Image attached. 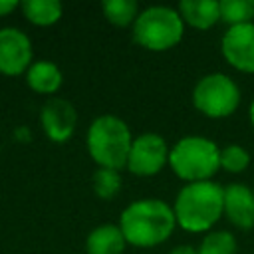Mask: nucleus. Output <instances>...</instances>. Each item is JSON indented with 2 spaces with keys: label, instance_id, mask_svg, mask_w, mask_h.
<instances>
[{
  "label": "nucleus",
  "instance_id": "20",
  "mask_svg": "<svg viewBox=\"0 0 254 254\" xmlns=\"http://www.w3.org/2000/svg\"><path fill=\"white\" fill-rule=\"evenodd\" d=\"M248 167H250V153L246 147L238 143L220 147V169H224L226 173L238 175V173H244Z\"/></svg>",
  "mask_w": 254,
  "mask_h": 254
},
{
  "label": "nucleus",
  "instance_id": "1",
  "mask_svg": "<svg viewBox=\"0 0 254 254\" xmlns=\"http://www.w3.org/2000/svg\"><path fill=\"white\" fill-rule=\"evenodd\" d=\"M119 228L129 246L155 248L177 228L173 204L161 198H137L121 210Z\"/></svg>",
  "mask_w": 254,
  "mask_h": 254
},
{
  "label": "nucleus",
  "instance_id": "2",
  "mask_svg": "<svg viewBox=\"0 0 254 254\" xmlns=\"http://www.w3.org/2000/svg\"><path fill=\"white\" fill-rule=\"evenodd\" d=\"M173 212L185 232L206 234L224 216V187L214 181L189 183L177 192Z\"/></svg>",
  "mask_w": 254,
  "mask_h": 254
},
{
  "label": "nucleus",
  "instance_id": "14",
  "mask_svg": "<svg viewBox=\"0 0 254 254\" xmlns=\"http://www.w3.org/2000/svg\"><path fill=\"white\" fill-rule=\"evenodd\" d=\"M127 240L119 224L103 222L91 228L85 238V254H123Z\"/></svg>",
  "mask_w": 254,
  "mask_h": 254
},
{
  "label": "nucleus",
  "instance_id": "23",
  "mask_svg": "<svg viewBox=\"0 0 254 254\" xmlns=\"http://www.w3.org/2000/svg\"><path fill=\"white\" fill-rule=\"evenodd\" d=\"M248 119H250V123H252V127H254V99H252L250 105H248Z\"/></svg>",
  "mask_w": 254,
  "mask_h": 254
},
{
  "label": "nucleus",
  "instance_id": "8",
  "mask_svg": "<svg viewBox=\"0 0 254 254\" xmlns=\"http://www.w3.org/2000/svg\"><path fill=\"white\" fill-rule=\"evenodd\" d=\"M34 64V46L30 36L16 28H0V73L8 77L24 75Z\"/></svg>",
  "mask_w": 254,
  "mask_h": 254
},
{
  "label": "nucleus",
  "instance_id": "13",
  "mask_svg": "<svg viewBox=\"0 0 254 254\" xmlns=\"http://www.w3.org/2000/svg\"><path fill=\"white\" fill-rule=\"evenodd\" d=\"M177 10L185 22L194 30H210L220 22V2L216 0H181Z\"/></svg>",
  "mask_w": 254,
  "mask_h": 254
},
{
  "label": "nucleus",
  "instance_id": "12",
  "mask_svg": "<svg viewBox=\"0 0 254 254\" xmlns=\"http://www.w3.org/2000/svg\"><path fill=\"white\" fill-rule=\"evenodd\" d=\"M24 79L34 93L48 97H54L64 85V73L52 60H34V64L24 73Z\"/></svg>",
  "mask_w": 254,
  "mask_h": 254
},
{
  "label": "nucleus",
  "instance_id": "22",
  "mask_svg": "<svg viewBox=\"0 0 254 254\" xmlns=\"http://www.w3.org/2000/svg\"><path fill=\"white\" fill-rule=\"evenodd\" d=\"M169 254H198V250L194 246H190V244H179Z\"/></svg>",
  "mask_w": 254,
  "mask_h": 254
},
{
  "label": "nucleus",
  "instance_id": "19",
  "mask_svg": "<svg viewBox=\"0 0 254 254\" xmlns=\"http://www.w3.org/2000/svg\"><path fill=\"white\" fill-rule=\"evenodd\" d=\"M123 179H121V171L115 169H95L93 177H91V187L95 196L103 198V200H111L119 190H121Z\"/></svg>",
  "mask_w": 254,
  "mask_h": 254
},
{
  "label": "nucleus",
  "instance_id": "3",
  "mask_svg": "<svg viewBox=\"0 0 254 254\" xmlns=\"http://www.w3.org/2000/svg\"><path fill=\"white\" fill-rule=\"evenodd\" d=\"M133 139L135 137L129 125L121 117L103 113L89 123L85 133V149L99 169L121 171L127 165Z\"/></svg>",
  "mask_w": 254,
  "mask_h": 254
},
{
  "label": "nucleus",
  "instance_id": "10",
  "mask_svg": "<svg viewBox=\"0 0 254 254\" xmlns=\"http://www.w3.org/2000/svg\"><path fill=\"white\" fill-rule=\"evenodd\" d=\"M224 62L240 73H254V22L230 26L220 38Z\"/></svg>",
  "mask_w": 254,
  "mask_h": 254
},
{
  "label": "nucleus",
  "instance_id": "16",
  "mask_svg": "<svg viewBox=\"0 0 254 254\" xmlns=\"http://www.w3.org/2000/svg\"><path fill=\"white\" fill-rule=\"evenodd\" d=\"M103 16L109 24L117 28H129L139 16V4L135 0H105L101 2Z\"/></svg>",
  "mask_w": 254,
  "mask_h": 254
},
{
  "label": "nucleus",
  "instance_id": "18",
  "mask_svg": "<svg viewBox=\"0 0 254 254\" xmlns=\"http://www.w3.org/2000/svg\"><path fill=\"white\" fill-rule=\"evenodd\" d=\"M220 22L228 28L254 22V0H220Z\"/></svg>",
  "mask_w": 254,
  "mask_h": 254
},
{
  "label": "nucleus",
  "instance_id": "9",
  "mask_svg": "<svg viewBox=\"0 0 254 254\" xmlns=\"http://www.w3.org/2000/svg\"><path fill=\"white\" fill-rule=\"evenodd\" d=\"M40 127L52 143H67L77 127V111L73 103L60 95L48 97L40 109Z\"/></svg>",
  "mask_w": 254,
  "mask_h": 254
},
{
  "label": "nucleus",
  "instance_id": "4",
  "mask_svg": "<svg viewBox=\"0 0 254 254\" xmlns=\"http://www.w3.org/2000/svg\"><path fill=\"white\" fill-rule=\"evenodd\" d=\"M169 169L187 185L212 181L220 169V147L204 135H185L171 145Z\"/></svg>",
  "mask_w": 254,
  "mask_h": 254
},
{
  "label": "nucleus",
  "instance_id": "17",
  "mask_svg": "<svg viewBox=\"0 0 254 254\" xmlns=\"http://www.w3.org/2000/svg\"><path fill=\"white\" fill-rule=\"evenodd\" d=\"M198 254H238L236 236L230 230H210L196 246Z\"/></svg>",
  "mask_w": 254,
  "mask_h": 254
},
{
  "label": "nucleus",
  "instance_id": "11",
  "mask_svg": "<svg viewBox=\"0 0 254 254\" xmlns=\"http://www.w3.org/2000/svg\"><path fill=\"white\" fill-rule=\"evenodd\" d=\"M224 216L240 230L254 228V189L244 183L224 187Z\"/></svg>",
  "mask_w": 254,
  "mask_h": 254
},
{
  "label": "nucleus",
  "instance_id": "15",
  "mask_svg": "<svg viewBox=\"0 0 254 254\" xmlns=\"http://www.w3.org/2000/svg\"><path fill=\"white\" fill-rule=\"evenodd\" d=\"M20 12L30 24L48 28L62 20L64 4L60 0H24L20 2Z\"/></svg>",
  "mask_w": 254,
  "mask_h": 254
},
{
  "label": "nucleus",
  "instance_id": "21",
  "mask_svg": "<svg viewBox=\"0 0 254 254\" xmlns=\"http://www.w3.org/2000/svg\"><path fill=\"white\" fill-rule=\"evenodd\" d=\"M18 8H20V2L18 0H0V18L12 14Z\"/></svg>",
  "mask_w": 254,
  "mask_h": 254
},
{
  "label": "nucleus",
  "instance_id": "5",
  "mask_svg": "<svg viewBox=\"0 0 254 254\" xmlns=\"http://www.w3.org/2000/svg\"><path fill=\"white\" fill-rule=\"evenodd\" d=\"M133 40L147 52L173 50L185 36V22L177 8L153 4L139 12L131 26Z\"/></svg>",
  "mask_w": 254,
  "mask_h": 254
},
{
  "label": "nucleus",
  "instance_id": "6",
  "mask_svg": "<svg viewBox=\"0 0 254 254\" xmlns=\"http://www.w3.org/2000/svg\"><path fill=\"white\" fill-rule=\"evenodd\" d=\"M190 101L200 115L208 119H226L240 107L242 91L228 73L210 71L194 83Z\"/></svg>",
  "mask_w": 254,
  "mask_h": 254
},
{
  "label": "nucleus",
  "instance_id": "7",
  "mask_svg": "<svg viewBox=\"0 0 254 254\" xmlns=\"http://www.w3.org/2000/svg\"><path fill=\"white\" fill-rule=\"evenodd\" d=\"M169 151L165 137L153 131L141 133L133 139L125 169L141 179L159 175L169 165Z\"/></svg>",
  "mask_w": 254,
  "mask_h": 254
},
{
  "label": "nucleus",
  "instance_id": "24",
  "mask_svg": "<svg viewBox=\"0 0 254 254\" xmlns=\"http://www.w3.org/2000/svg\"><path fill=\"white\" fill-rule=\"evenodd\" d=\"M252 254H254V252H252Z\"/></svg>",
  "mask_w": 254,
  "mask_h": 254
}]
</instances>
